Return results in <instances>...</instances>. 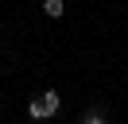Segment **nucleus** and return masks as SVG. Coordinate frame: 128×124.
<instances>
[{
	"mask_svg": "<svg viewBox=\"0 0 128 124\" xmlns=\"http://www.w3.org/2000/svg\"><path fill=\"white\" fill-rule=\"evenodd\" d=\"M58 108H62V97H58L54 89H47V93H39V97L27 105V112H31V120H50Z\"/></svg>",
	"mask_w": 128,
	"mask_h": 124,
	"instance_id": "nucleus-1",
	"label": "nucleus"
},
{
	"mask_svg": "<svg viewBox=\"0 0 128 124\" xmlns=\"http://www.w3.org/2000/svg\"><path fill=\"white\" fill-rule=\"evenodd\" d=\"M43 12H47L50 20H58V16L66 12V4H62V0H43Z\"/></svg>",
	"mask_w": 128,
	"mask_h": 124,
	"instance_id": "nucleus-2",
	"label": "nucleus"
},
{
	"mask_svg": "<svg viewBox=\"0 0 128 124\" xmlns=\"http://www.w3.org/2000/svg\"><path fill=\"white\" fill-rule=\"evenodd\" d=\"M82 124H109V120H105V116L93 108V112H86V120H82Z\"/></svg>",
	"mask_w": 128,
	"mask_h": 124,
	"instance_id": "nucleus-3",
	"label": "nucleus"
}]
</instances>
